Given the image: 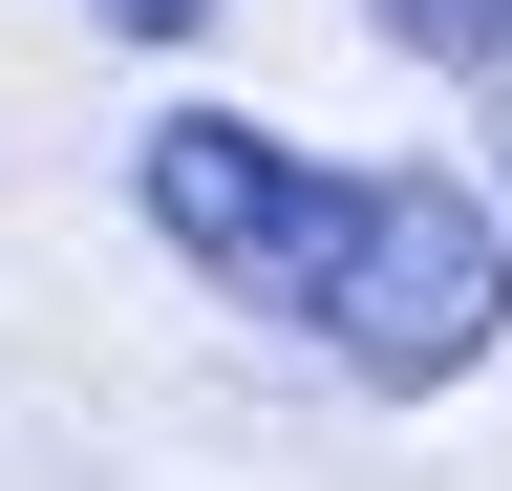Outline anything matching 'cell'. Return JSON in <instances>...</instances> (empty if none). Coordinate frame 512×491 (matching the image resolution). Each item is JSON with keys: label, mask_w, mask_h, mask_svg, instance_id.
<instances>
[{"label": "cell", "mask_w": 512, "mask_h": 491, "mask_svg": "<svg viewBox=\"0 0 512 491\" xmlns=\"http://www.w3.org/2000/svg\"><path fill=\"white\" fill-rule=\"evenodd\" d=\"M128 193H150V235L214 299L299 321L320 363H363V385H470L491 321H512V235L470 214V171H320V150L256 129V107H171V129L128 150Z\"/></svg>", "instance_id": "obj_1"}, {"label": "cell", "mask_w": 512, "mask_h": 491, "mask_svg": "<svg viewBox=\"0 0 512 491\" xmlns=\"http://www.w3.org/2000/svg\"><path fill=\"white\" fill-rule=\"evenodd\" d=\"M384 43H406L427 86H512V0H363Z\"/></svg>", "instance_id": "obj_2"}, {"label": "cell", "mask_w": 512, "mask_h": 491, "mask_svg": "<svg viewBox=\"0 0 512 491\" xmlns=\"http://www.w3.org/2000/svg\"><path fill=\"white\" fill-rule=\"evenodd\" d=\"M192 22H214V0H107V43H192Z\"/></svg>", "instance_id": "obj_3"}]
</instances>
